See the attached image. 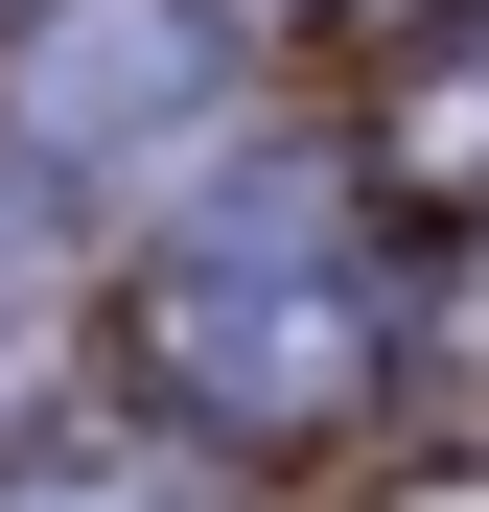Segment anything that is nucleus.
<instances>
[{
	"mask_svg": "<svg viewBox=\"0 0 489 512\" xmlns=\"http://www.w3.org/2000/svg\"><path fill=\"white\" fill-rule=\"evenodd\" d=\"M373 373H396V303L350 256V187L303 140H233L140 233V396L187 443H326V419H373Z\"/></svg>",
	"mask_w": 489,
	"mask_h": 512,
	"instance_id": "obj_1",
	"label": "nucleus"
},
{
	"mask_svg": "<svg viewBox=\"0 0 489 512\" xmlns=\"http://www.w3.org/2000/svg\"><path fill=\"white\" fill-rule=\"evenodd\" d=\"M233 47L210 0H24L0 47V163H140V140H210Z\"/></svg>",
	"mask_w": 489,
	"mask_h": 512,
	"instance_id": "obj_2",
	"label": "nucleus"
},
{
	"mask_svg": "<svg viewBox=\"0 0 489 512\" xmlns=\"http://www.w3.org/2000/svg\"><path fill=\"white\" fill-rule=\"evenodd\" d=\"M396 163H443V187H489V24L420 70V94H396Z\"/></svg>",
	"mask_w": 489,
	"mask_h": 512,
	"instance_id": "obj_3",
	"label": "nucleus"
},
{
	"mask_svg": "<svg viewBox=\"0 0 489 512\" xmlns=\"http://www.w3.org/2000/svg\"><path fill=\"white\" fill-rule=\"evenodd\" d=\"M0 512H163V489H140V466H24Z\"/></svg>",
	"mask_w": 489,
	"mask_h": 512,
	"instance_id": "obj_4",
	"label": "nucleus"
}]
</instances>
